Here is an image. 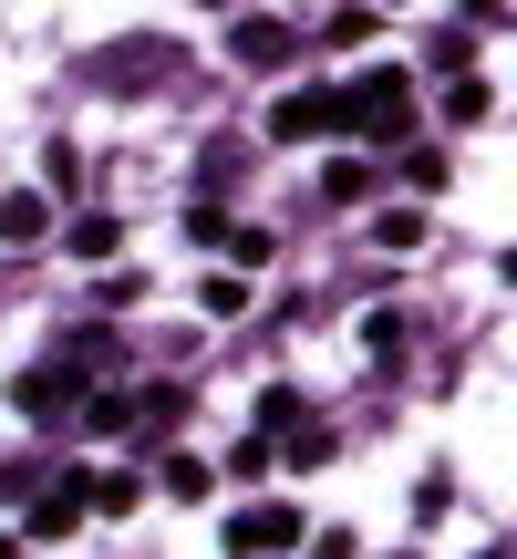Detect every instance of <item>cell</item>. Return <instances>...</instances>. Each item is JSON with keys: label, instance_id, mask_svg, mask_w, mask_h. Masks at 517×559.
<instances>
[{"label": "cell", "instance_id": "5bb4252c", "mask_svg": "<svg viewBox=\"0 0 517 559\" xmlns=\"http://www.w3.org/2000/svg\"><path fill=\"white\" fill-rule=\"evenodd\" d=\"M321 187H332V198H373V166H362V156H341V166H332Z\"/></svg>", "mask_w": 517, "mask_h": 559}, {"label": "cell", "instance_id": "6da1fadb", "mask_svg": "<svg viewBox=\"0 0 517 559\" xmlns=\"http://www.w3.org/2000/svg\"><path fill=\"white\" fill-rule=\"evenodd\" d=\"M332 124H352V135H373V145H404V124H414V83H404V73H362L352 94H332Z\"/></svg>", "mask_w": 517, "mask_h": 559}, {"label": "cell", "instance_id": "52a82bcc", "mask_svg": "<svg viewBox=\"0 0 517 559\" xmlns=\"http://www.w3.org/2000/svg\"><path fill=\"white\" fill-rule=\"evenodd\" d=\"M83 487V519H115V508H135V477H73Z\"/></svg>", "mask_w": 517, "mask_h": 559}, {"label": "cell", "instance_id": "2e32d148", "mask_svg": "<svg viewBox=\"0 0 517 559\" xmlns=\"http://www.w3.org/2000/svg\"><path fill=\"white\" fill-rule=\"evenodd\" d=\"M218 249H228V260H239V270H258V260H269V228H228Z\"/></svg>", "mask_w": 517, "mask_h": 559}, {"label": "cell", "instance_id": "e0dca14e", "mask_svg": "<svg viewBox=\"0 0 517 559\" xmlns=\"http://www.w3.org/2000/svg\"><path fill=\"white\" fill-rule=\"evenodd\" d=\"M404 187H414V198H435V187H445V156H424V145H414V156H404Z\"/></svg>", "mask_w": 517, "mask_h": 559}, {"label": "cell", "instance_id": "9c48e42d", "mask_svg": "<svg viewBox=\"0 0 517 559\" xmlns=\"http://www.w3.org/2000/svg\"><path fill=\"white\" fill-rule=\"evenodd\" d=\"M239 52L249 62H279V52H290V21H239Z\"/></svg>", "mask_w": 517, "mask_h": 559}, {"label": "cell", "instance_id": "30bf717a", "mask_svg": "<svg viewBox=\"0 0 517 559\" xmlns=\"http://www.w3.org/2000/svg\"><path fill=\"white\" fill-rule=\"evenodd\" d=\"M373 239H383V249H424V207H383Z\"/></svg>", "mask_w": 517, "mask_h": 559}, {"label": "cell", "instance_id": "5b68a950", "mask_svg": "<svg viewBox=\"0 0 517 559\" xmlns=\"http://www.w3.org/2000/svg\"><path fill=\"white\" fill-rule=\"evenodd\" d=\"M41 228H52V198L41 187H11L0 198V239H41Z\"/></svg>", "mask_w": 517, "mask_h": 559}, {"label": "cell", "instance_id": "7c38bea8", "mask_svg": "<svg viewBox=\"0 0 517 559\" xmlns=\"http://www.w3.org/2000/svg\"><path fill=\"white\" fill-rule=\"evenodd\" d=\"M207 311L239 321V311H249V280H239V270H207Z\"/></svg>", "mask_w": 517, "mask_h": 559}, {"label": "cell", "instance_id": "9a60e30c", "mask_svg": "<svg viewBox=\"0 0 517 559\" xmlns=\"http://www.w3.org/2000/svg\"><path fill=\"white\" fill-rule=\"evenodd\" d=\"M166 498H207V466L197 456H166Z\"/></svg>", "mask_w": 517, "mask_h": 559}, {"label": "cell", "instance_id": "3957f363", "mask_svg": "<svg viewBox=\"0 0 517 559\" xmlns=\"http://www.w3.org/2000/svg\"><path fill=\"white\" fill-rule=\"evenodd\" d=\"M321 124H332V94H279V104H269V135H279V145L321 135Z\"/></svg>", "mask_w": 517, "mask_h": 559}, {"label": "cell", "instance_id": "277c9868", "mask_svg": "<svg viewBox=\"0 0 517 559\" xmlns=\"http://www.w3.org/2000/svg\"><path fill=\"white\" fill-rule=\"evenodd\" d=\"M21 415H32V425H62V415H73V373H21Z\"/></svg>", "mask_w": 517, "mask_h": 559}, {"label": "cell", "instance_id": "7a4b0ae2", "mask_svg": "<svg viewBox=\"0 0 517 559\" xmlns=\"http://www.w3.org/2000/svg\"><path fill=\"white\" fill-rule=\"evenodd\" d=\"M228 549L239 559H269V549H300V508H239V519H228Z\"/></svg>", "mask_w": 517, "mask_h": 559}, {"label": "cell", "instance_id": "8fae6325", "mask_svg": "<svg viewBox=\"0 0 517 559\" xmlns=\"http://www.w3.org/2000/svg\"><path fill=\"white\" fill-rule=\"evenodd\" d=\"M279 456H290V466H321V456H332V425H290V436H279Z\"/></svg>", "mask_w": 517, "mask_h": 559}, {"label": "cell", "instance_id": "8992f818", "mask_svg": "<svg viewBox=\"0 0 517 559\" xmlns=\"http://www.w3.org/2000/svg\"><path fill=\"white\" fill-rule=\"evenodd\" d=\"M62 487H73V477H62ZM73 528H83V487H73V498H41V508H32V539H73Z\"/></svg>", "mask_w": 517, "mask_h": 559}, {"label": "cell", "instance_id": "4fadbf2b", "mask_svg": "<svg viewBox=\"0 0 517 559\" xmlns=\"http://www.w3.org/2000/svg\"><path fill=\"white\" fill-rule=\"evenodd\" d=\"M258 425H269V436H290V425H300V394H290V383H269V394H258Z\"/></svg>", "mask_w": 517, "mask_h": 559}, {"label": "cell", "instance_id": "ac0fdd59", "mask_svg": "<svg viewBox=\"0 0 517 559\" xmlns=\"http://www.w3.org/2000/svg\"><path fill=\"white\" fill-rule=\"evenodd\" d=\"M507 280H517V249H507Z\"/></svg>", "mask_w": 517, "mask_h": 559}, {"label": "cell", "instance_id": "ba28073f", "mask_svg": "<svg viewBox=\"0 0 517 559\" xmlns=\"http://www.w3.org/2000/svg\"><path fill=\"white\" fill-rule=\"evenodd\" d=\"M62 249H73V260H115L124 228H115V218H73V239H62Z\"/></svg>", "mask_w": 517, "mask_h": 559}]
</instances>
